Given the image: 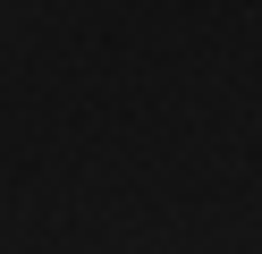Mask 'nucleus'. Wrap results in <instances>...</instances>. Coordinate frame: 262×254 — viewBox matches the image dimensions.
<instances>
[]
</instances>
